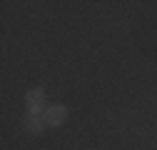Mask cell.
Segmentation results:
<instances>
[{"mask_svg": "<svg viewBox=\"0 0 157 150\" xmlns=\"http://www.w3.org/2000/svg\"><path fill=\"white\" fill-rule=\"evenodd\" d=\"M67 118V110L65 105H50L45 112H43V120L45 125H63V120Z\"/></svg>", "mask_w": 157, "mask_h": 150, "instance_id": "cell-1", "label": "cell"}, {"mask_svg": "<svg viewBox=\"0 0 157 150\" xmlns=\"http://www.w3.org/2000/svg\"><path fill=\"white\" fill-rule=\"evenodd\" d=\"M45 105V93L43 90H30L28 93V110H30V115H37V112L43 110Z\"/></svg>", "mask_w": 157, "mask_h": 150, "instance_id": "cell-2", "label": "cell"}, {"mask_svg": "<svg viewBox=\"0 0 157 150\" xmlns=\"http://www.w3.org/2000/svg\"><path fill=\"white\" fill-rule=\"evenodd\" d=\"M43 123L45 120H40V115H28V130H30V133H40Z\"/></svg>", "mask_w": 157, "mask_h": 150, "instance_id": "cell-3", "label": "cell"}]
</instances>
